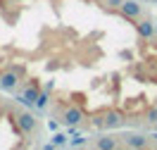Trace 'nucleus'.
I'll list each match as a JSON object with an SVG mask.
<instances>
[{
	"label": "nucleus",
	"mask_w": 157,
	"mask_h": 150,
	"mask_svg": "<svg viewBox=\"0 0 157 150\" xmlns=\"http://www.w3.org/2000/svg\"><path fill=\"white\" fill-rule=\"evenodd\" d=\"M150 138H155V140H157V133H152V131H150Z\"/></svg>",
	"instance_id": "obj_17"
},
{
	"label": "nucleus",
	"mask_w": 157,
	"mask_h": 150,
	"mask_svg": "<svg viewBox=\"0 0 157 150\" xmlns=\"http://www.w3.org/2000/svg\"><path fill=\"white\" fill-rule=\"evenodd\" d=\"M21 74H24V69L21 67H10L7 71H2L0 74V90H17V86H19L21 81Z\"/></svg>",
	"instance_id": "obj_1"
},
{
	"label": "nucleus",
	"mask_w": 157,
	"mask_h": 150,
	"mask_svg": "<svg viewBox=\"0 0 157 150\" xmlns=\"http://www.w3.org/2000/svg\"><path fill=\"white\" fill-rule=\"evenodd\" d=\"M71 136H81V131H78L76 126H71V129H69V138H71Z\"/></svg>",
	"instance_id": "obj_15"
},
{
	"label": "nucleus",
	"mask_w": 157,
	"mask_h": 150,
	"mask_svg": "<svg viewBox=\"0 0 157 150\" xmlns=\"http://www.w3.org/2000/svg\"><path fill=\"white\" fill-rule=\"evenodd\" d=\"M62 121H64L67 126H78V124L83 121V110H81L78 105H69L67 110L62 112Z\"/></svg>",
	"instance_id": "obj_5"
},
{
	"label": "nucleus",
	"mask_w": 157,
	"mask_h": 150,
	"mask_svg": "<svg viewBox=\"0 0 157 150\" xmlns=\"http://www.w3.org/2000/svg\"><path fill=\"white\" fill-rule=\"evenodd\" d=\"M48 105H50V90H48V88H40L38 98H36V107H33V112L48 110Z\"/></svg>",
	"instance_id": "obj_9"
},
{
	"label": "nucleus",
	"mask_w": 157,
	"mask_h": 150,
	"mask_svg": "<svg viewBox=\"0 0 157 150\" xmlns=\"http://www.w3.org/2000/svg\"><path fill=\"white\" fill-rule=\"evenodd\" d=\"M121 143H119L114 136H100L98 140H95V148H100V150H117Z\"/></svg>",
	"instance_id": "obj_8"
},
{
	"label": "nucleus",
	"mask_w": 157,
	"mask_h": 150,
	"mask_svg": "<svg viewBox=\"0 0 157 150\" xmlns=\"http://www.w3.org/2000/svg\"><path fill=\"white\" fill-rule=\"evenodd\" d=\"M124 114L117 110H107L105 112V129H119V126H124Z\"/></svg>",
	"instance_id": "obj_7"
},
{
	"label": "nucleus",
	"mask_w": 157,
	"mask_h": 150,
	"mask_svg": "<svg viewBox=\"0 0 157 150\" xmlns=\"http://www.w3.org/2000/svg\"><path fill=\"white\" fill-rule=\"evenodd\" d=\"M133 26H136L138 36L143 40H150L157 36V29H155V21L152 19H138V21H133Z\"/></svg>",
	"instance_id": "obj_4"
},
{
	"label": "nucleus",
	"mask_w": 157,
	"mask_h": 150,
	"mask_svg": "<svg viewBox=\"0 0 157 150\" xmlns=\"http://www.w3.org/2000/svg\"><path fill=\"white\" fill-rule=\"evenodd\" d=\"M64 145H69V136H67V133H57V131H55L52 140H50L45 148L50 150V148H64Z\"/></svg>",
	"instance_id": "obj_10"
},
{
	"label": "nucleus",
	"mask_w": 157,
	"mask_h": 150,
	"mask_svg": "<svg viewBox=\"0 0 157 150\" xmlns=\"http://www.w3.org/2000/svg\"><path fill=\"white\" fill-rule=\"evenodd\" d=\"M48 129H50V131H57V121L50 119V121H48Z\"/></svg>",
	"instance_id": "obj_16"
},
{
	"label": "nucleus",
	"mask_w": 157,
	"mask_h": 150,
	"mask_svg": "<svg viewBox=\"0 0 157 150\" xmlns=\"http://www.w3.org/2000/svg\"><path fill=\"white\" fill-rule=\"evenodd\" d=\"M155 119H157V107H152V110H147V121L152 124Z\"/></svg>",
	"instance_id": "obj_14"
},
{
	"label": "nucleus",
	"mask_w": 157,
	"mask_h": 150,
	"mask_svg": "<svg viewBox=\"0 0 157 150\" xmlns=\"http://www.w3.org/2000/svg\"><path fill=\"white\" fill-rule=\"evenodd\" d=\"M155 29H157V21H155Z\"/></svg>",
	"instance_id": "obj_19"
},
{
	"label": "nucleus",
	"mask_w": 157,
	"mask_h": 150,
	"mask_svg": "<svg viewBox=\"0 0 157 150\" xmlns=\"http://www.w3.org/2000/svg\"><path fill=\"white\" fill-rule=\"evenodd\" d=\"M105 2H107V7H112V10H119L124 0H105Z\"/></svg>",
	"instance_id": "obj_13"
},
{
	"label": "nucleus",
	"mask_w": 157,
	"mask_h": 150,
	"mask_svg": "<svg viewBox=\"0 0 157 150\" xmlns=\"http://www.w3.org/2000/svg\"><path fill=\"white\" fill-rule=\"evenodd\" d=\"M93 126L95 129H105V114H95L93 117Z\"/></svg>",
	"instance_id": "obj_11"
},
{
	"label": "nucleus",
	"mask_w": 157,
	"mask_h": 150,
	"mask_svg": "<svg viewBox=\"0 0 157 150\" xmlns=\"http://www.w3.org/2000/svg\"><path fill=\"white\" fill-rule=\"evenodd\" d=\"M150 145V136H143V133H126L124 136V148H136L143 150Z\"/></svg>",
	"instance_id": "obj_6"
},
{
	"label": "nucleus",
	"mask_w": 157,
	"mask_h": 150,
	"mask_svg": "<svg viewBox=\"0 0 157 150\" xmlns=\"http://www.w3.org/2000/svg\"><path fill=\"white\" fill-rule=\"evenodd\" d=\"M0 74H2V71H0Z\"/></svg>",
	"instance_id": "obj_20"
},
{
	"label": "nucleus",
	"mask_w": 157,
	"mask_h": 150,
	"mask_svg": "<svg viewBox=\"0 0 157 150\" xmlns=\"http://www.w3.org/2000/svg\"><path fill=\"white\" fill-rule=\"evenodd\" d=\"M119 14L133 24V21L140 19V14H143V5L136 2V0H124V2H121V7H119Z\"/></svg>",
	"instance_id": "obj_3"
},
{
	"label": "nucleus",
	"mask_w": 157,
	"mask_h": 150,
	"mask_svg": "<svg viewBox=\"0 0 157 150\" xmlns=\"http://www.w3.org/2000/svg\"><path fill=\"white\" fill-rule=\"evenodd\" d=\"M14 126H19V131L24 136H31V133L36 131V126H38L33 110L31 112H17V114H14Z\"/></svg>",
	"instance_id": "obj_2"
},
{
	"label": "nucleus",
	"mask_w": 157,
	"mask_h": 150,
	"mask_svg": "<svg viewBox=\"0 0 157 150\" xmlns=\"http://www.w3.org/2000/svg\"><path fill=\"white\" fill-rule=\"evenodd\" d=\"M152 124H155V126H157V119H155V121H152Z\"/></svg>",
	"instance_id": "obj_18"
},
{
	"label": "nucleus",
	"mask_w": 157,
	"mask_h": 150,
	"mask_svg": "<svg viewBox=\"0 0 157 150\" xmlns=\"http://www.w3.org/2000/svg\"><path fill=\"white\" fill-rule=\"evenodd\" d=\"M69 145H86V138H81V136H71V138H69Z\"/></svg>",
	"instance_id": "obj_12"
}]
</instances>
